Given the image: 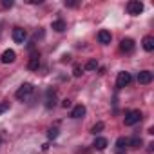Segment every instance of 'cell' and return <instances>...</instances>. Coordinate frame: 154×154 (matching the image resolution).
<instances>
[{"mask_svg":"<svg viewBox=\"0 0 154 154\" xmlns=\"http://www.w3.org/2000/svg\"><path fill=\"white\" fill-rule=\"evenodd\" d=\"M2 63H13L15 60H17V53L13 51V49H6L4 53H2Z\"/></svg>","mask_w":154,"mask_h":154,"instance_id":"52a82bcc","label":"cell"},{"mask_svg":"<svg viewBox=\"0 0 154 154\" xmlns=\"http://www.w3.org/2000/svg\"><path fill=\"white\" fill-rule=\"evenodd\" d=\"M6 109H9V102H4V103H0V114H2Z\"/></svg>","mask_w":154,"mask_h":154,"instance_id":"603a6c76","label":"cell"},{"mask_svg":"<svg viewBox=\"0 0 154 154\" xmlns=\"http://www.w3.org/2000/svg\"><path fill=\"white\" fill-rule=\"evenodd\" d=\"M33 91H35V87H33V84H29V82H26V84H22L20 87H18V91L15 93V96L18 98V100H26V98H29L31 94H33Z\"/></svg>","mask_w":154,"mask_h":154,"instance_id":"6da1fadb","label":"cell"},{"mask_svg":"<svg viewBox=\"0 0 154 154\" xmlns=\"http://www.w3.org/2000/svg\"><path fill=\"white\" fill-rule=\"evenodd\" d=\"M85 112H87L85 105H82V103H80V105H76V107L71 111V118H76V120H78V118H82Z\"/></svg>","mask_w":154,"mask_h":154,"instance_id":"7c38bea8","label":"cell"},{"mask_svg":"<svg viewBox=\"0 0 154 154\" xmlns=\"http://www.w3.org/2000/svg\"><path fill=\"white\" fill-rule=\"evenodd\" d=\"M138 82H140L141 85L150 84V82H152V72H150V71H140V74H138Z\"/></svg>","mask_w":154,"mask_h":154,"instance_id":"ba28073f","label":"cell"},{"mask_svg":"<svg viewBox=\"0 0 154 154\" xmlns=\"http://www.w3.org/2000/svg\"><path fill=\"white\" fill-rule=\"evenodd\" d=\"M111 40H112V35H111L107 29H102V31H98V42H100V44L107 45V44H111Z\"/></svg>","mask_w":154,"mask_h":154,"instance_id":"9c48e42d","label":"cell"},{"mask_svg":"<svg viewBox=\"0 0 154 154\" xmlns=\"http://www.w3.org/2000/svg\"><path fill=\"white\" fill-rule=\"evenodd\" d=\"M93 145H94V149H98V150H105L107 145H109V141H107V138H96Z\"/></svg>","mask_w":154,"mask_h":154,"instance_id":"5bb4252c","label":"cell"},{"mask_svg":"<svg viewBox=\"0 0 154 154\" xmlns=\"http://www.w3.org/2000/svg\"><path fill=\"white\" fill-rule=\"evenodd\" d=\"M2 6H4V8H13V2H11V0H9V2H8V0H4Z\"/></svg>","mask_w":154,"mask_h":154,"instance_id":"d4e9b609","label":"cell"},{"mask_svg":"<svg viewBox=\"0 0 154 154\" xmlns=\"http://www.w3.org/2000/svg\"><path fill=\"white\" fill-rule=\"evenodd\" d=\"M51 29H54L56 33H63V31H65V22H63V20H54V22L51 24Z\"/></svg>","mask_w":154,"mask_h":154,"instance_id":"9a60e30c","label":"cell"},{"mask_svg":"<svg viewBox=\"0 0 154 154\" xmlns=\"http://www.w3.org/2000/svg\"><path fill=\"white\" fill-rule=\"evenodd\" d=\"M69 58H71L69 54H63V56H62V62H69Z\"/></svg>","mask_w":154,"mask_h":154,"instance_id":"4316f807","label":"cell"},{"mask_svg":"<svg viewBox=\"0 0 154 154\" xmlns=\"http://www.w3.org/2000/svg\"><path fill=\"white\" fill-rule=\"evenodd\" d=\"M116 154H127V150L125 149H116Z\"/></svg>","mask_w":154,"mask_h":154,"instance_id":"484cf974","label":"cell"},{"mask_svg":"<svg viewBox=\"0 0 154 154\" xmlns=\"http://www.w3.org/2000/svg\"><path fill=\"white\" fill-rule=\"evenodd\" d=\"M127 143H129V145H132V147H140L143 141H141V138H140V136H132L131 140H127Z\"/></svg>","mask_w":154,"mask_h":154,"instance_id":"e0dca14e","label":"cell"},{"mask_svg":"<svg viewBox=\"0 0 154 154\" xmlns=\"http://www.w3.org/2000/svg\"><path fill=\"white\" fill-rule=\"evenodd\" d=\"M102 131H103V122L94 123V125H93V129H91V132H93V134H98V132H102Z\"/></svg>","mask_w":154,"mask_h":154,"instance_id":"ac0fdd59","label":"cell"},{"mask_svg":"<svg viewBox=\"0 0 154 154\" xmlns=\"http://www.w3.org/2000/svg\"><path fill=\"white\" fill-rule=\"evenodd\" d=\"M141 11H143V4L140 2V0H131V2H127V13L129 15L138 17Z\"/></svg>","mask_w":154,"mask_h":154,"instance_id":"3957f363","label":"cell"},{"mask_svg":"<svg viewBox=\"0 0 154 154\" xmlns=\"http://www.w3.org/2000/svg\"><path fill=\"white\" fill-rule=\"evenodd\" d=\"M56 136H58V129H56V127H51L49 132H47V138L53 140V138H56Z\"/></svg>","mask_w":154,"mask_h":154,"instance_id":"ffe728a7","label":"cell"},{"mask_svg":"<svg viewBox=\"0 0 154 154\" xmlns=\"http://www.w3.org/2000/svg\"><path fill=\"white\" fill-rule=\"evenodd\" d=\"M141 120V111H129L127 114H125V125L127 127H132V125H136L138 122Z\"/></svg>","mask_w":154,"mask_h":154,"instance_id":"7a4b0ae2","label":"cell"},{"mask_svg":"<svg viewBox=\"0 0 154 154\" xmlns=\"http://www.w3.org/2000/svg\"><path fill=\"white\" fill-rule=\"evenodd\" d=\"M54 100H56V93L53 89H49L47 91V98H45V107L47 109H53L54 107Z\"/></svg>","mask_w":154,"mask_h":154,"instance_id":"4fadbf2b","label":"cell"},{"mask_svg":"<svg viewBox=\"0 0 154 154\" xmlns=\"http://www.w3.org/2000/svg\"><path fill=\"white\" fill-rule=\"evenodd\" d=\"M84 69H85V71H96V69H98V62H96V60H89Z\"/></svg>","mask_w":154,"mask_h":154,"instance_id":"2e32d148","label":"cell"},{"mask_svg":"<svg viewBox=\"0 0 154 154\" xmlns=\"http://www.w3.org/2000/svg\"><path fill=\"white\" fill-rule=\"evenodd\" d=\"M62 107H63V109H67V107H71V100H67V98H65V100L62 102Z\"/></svg>","mask_w":154,"mask_h":154,"instance_id":"cb8c5ba5","label":"cell"},{"mask_svg":"<svg viewBox=\"0 0 154 154\" xmlns=\"http://www.w3.org/2000/svg\"><path fill=\"white\" fill-rule=\"evenodd\" d=\"M125 145H127V138H118L116 140V149H125Z\"/></svg>","mask_w":154,"mask_h":154,"instance_id":"d6986e66","label":"cell"},{"mask_svg":"<svg viewBox=\"0 0 154 154\" xmlns=\"http://www.w3.org/2000/svg\"><path fill=\"white\" fill-rule=\"evenodd\" d=\"M131 80H132L131 72L122 71V72H118V78H116V87H118V89H123L125 85H129V84H131Z\"/></svg>","mask_w":154,"mask_h":154,"instance_id":"277c9868","label":"cell"},{"mask_svg":"<svg viewBox=\"0 0 154 154\" xmlns=\"http://www.w3.org/2000/svg\"><path fill=\"white\" fill-rule=\"evenodd\" d=\"M82 72H84V67H80V65H74V69H72V74L78 78V76H82Z\"/></svg>","mask_w":154,"mask_h":154,"instance_id":"44dd1931","label":"cell"},{"mask_svg":"<svg viewBox=\"0 0 154 154\" xmlns=\"http://www.w3.org/2000/svg\"><path fill=\"white\" fill-rule=\"evenodd\" d=\"M134 47H136V44H134V40L132 38H123L122 42H120V49L123 51V53H132L134 51Z\"/></svg>","mask_w":154,"mask_h":154,"instance_id":"8992f818","label":"cell"},{"mask_svg":"<svg viewBox=\"0 0 154 154\" xmlns=\"http://www.w3.org/2000/svg\"><path fill=\"white\" fill-rule=\"evenodd\" d=\"M141 45H143V49H145L147 53H152V51H154V36H150V35H147V36L143 38V42H141Z\"/></svg>","mask_w":154,"mask_h":154,"instance_id":"8fae6325","label":"cell"},{"mask_svg":"<svg viewBox=\"0 0 154 154\" xmlns=\"http://www.w3.org/2000/svg\"><path fill=\"white\" fill-rule=\"evenodd\" d=\"M26 38H27L26 29H22V27H15V29H13V40H15L17 44H24Z\"/></svg>","mask_w":154,"mask_h":154,"instance_id":"5b68a950","label":"cell"},{"mask_svg":"<svg viewBox=\"0 0 154 154\" xmlns=\"http://www.w3.org/2000/svg\"><path fill=\"white\" fill-rule=\"evenodd\" d=\"M63 6L65 8H76V6H78V2H74V0H65Z\"/></svg>","mask_w":154,"mask_h":154,"instance_id":"7402d4cb","label":"cell"},{"mask_svg":"<svg viewBox=\"0 0 154 154\" xmlns=\"http://www.w3.org/2000/svg\"><path fill=\"white\" fill-rule=\"evenodd\" d=\"M38 67H40V54L35 53V54L29 58V62H27V69H29V71H38Z\"/></svg>","mask_w":154,"mask_h":154,"instance_id":"30bf717a","label":"cell"}]
</instances>
